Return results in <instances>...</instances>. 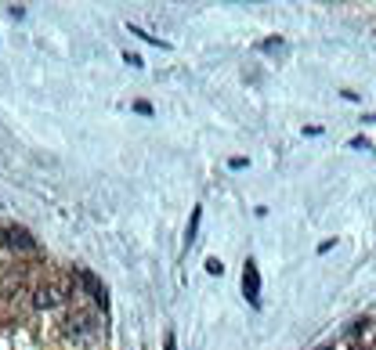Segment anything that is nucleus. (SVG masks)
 I'll list each match as a JSON object with an SVG mask.
<instances>
[{
    "label": "nucleus",
    "mask_w": 376,
    "mask_h": 350,
    "mask_svg": "<svg viewBox=\"0 0 376 350\" xmlns=\"http://www.w3.org/2000/svg\"><path fill=\"white\" fill-rule=\"evenodd\" d=\"M69 297H73V285H69L66 278H51V282H44V285L36 289L33 304H36L40 311H55V307H62Z\"/></svg>",
    "instance_id": "obj_1"
},
{
    "label": "nucleus",
    "mask_w": 376,
    "mask_h": 350,
    "mask_svg": "<svg viewBox=\"0 0 376 350\" xmlns=\"http://www.w3.org/2000/svg\"><path fill=\"white\" fill-rule=\"evenodd\" d=\"M243 297L250 307H260V271L253 260H246V267H243Z\"/></svg>",
    "instance_id": "obj_2"
},
{
    "label": "nucleus",
    "mask_w": 376,
    "mask_h": 350,
    "mask_svg": "<svg viewBox=\"0 0 376 350\" xmlns=\"http://www.w3.org/2000/svg\"><path fill=\"white\" fill-rule=\"evenodd\" d=\"M80 282L87 285V293H91V297H94V300H98L101 307L109 304V300H105V285H101V282H98V278H94L91 271H80Z\"/></svg>",
    "instance_id": "obj_3"
},
{
    "label": "nucleus",
    "mask_w": 376,
    "mask_h": 350,
    "mask_svg": "<svg viewBox=\"0 0 376 350\" xmlns=\"http://www.w3.org/2000/svg\"><path fill=\"white\" fill-rule=\"evenodd\" d=\"M199 220H203V206H195L192 210V220H188V231H185V242L192 246L195 242V235H199Z\"/></svg>",
    "instance_id": "obj_4"
},
{
    "label": "nucleus",
    "mask_w": 376,
    "mask_h": 350,
    "mask_svg": "<svg viewBox=\"0 0 376 350\" xmlns=\"http://www.w3.org/2000/svg\"><path fill=\"white\" fill-rule=\"evenodd\" d=\"M8 239H11V246L19 242L22 249H36V242H33V239L26 235V231H22V227H11V231H8Z\"/></svg>",
    "instance_id": "obj_5"
},
{
    "label": "nucleus",
    "mask_w": 376,
    "mask_h": 350,
    "mask_svg": "<svg viewBox=\"0 0 376 350\" xmlns=\"http://www.w3.org/2000/svg\"><path fill=\"white\" fill-rule=\"evenodd\" d=\"M206 271H210V274H225V264H221L218 257H210V260H206Z\"/></svg>",
    "instance_id": "obj_6"
},
{
    "label": "nucleus",
    "mask_w": 376,
    "mask_h": 350,
    "mask_svg": "<svg viewBox=\"0 0 376 350\" xmlns=\"http://www.w3.org/2000/svg\"><path fill=\"white\" fill-rule=\"evenodd\" d=\"M123 62H127V66H134V69H141V66H145V62H141V58H138V54H131V51L123 54Z\"/></svg>",
    "instance_id": "obj_7"
},
{
    "label": "nucleus",
    "mask_w": 376,
    "mask_h": 350,
    "mask_svg": "<svg viewBox=\"0 0 376 350\" xmlns=\"http://www.w3.org/2000/svg\"><path fill=\"white\" fill-rule=\"evenodd\" d=\"M260 51H283V40H264Z\"/></svg>",
    "instance_id": "obj_8"
},
{
    "label": "nucleus",
    "mask_w": 376,
    "mask_h": 350,
    "mask_svg": "<svg viewBox=\"0 0 376 350\" xmlns=\"http://www.w3.org/2000/svg\"><path fill=\"white\" fill-rule=\"evenodd\" d=\"M163 350H178V339H174V332H167V339H163Z\"/></svg>",
    "instance_id": "obj_9"
},
{
    "label": "nucleus",
    "mask_w": 376,
    "mask_h": 350,
    "mask_svg": "<svg viewBox=\"0 0 376 350\" xmlns=\"http://www.w3.org/2000/svg\"><path fill=\"white\" fill-rule=\"evenodd\" d=\"M134 108H138V112H141V115H152V105H148V101H138V105H134Z\"/></svg>",
    "instance_id": "obj_10"
}]
</instances>
